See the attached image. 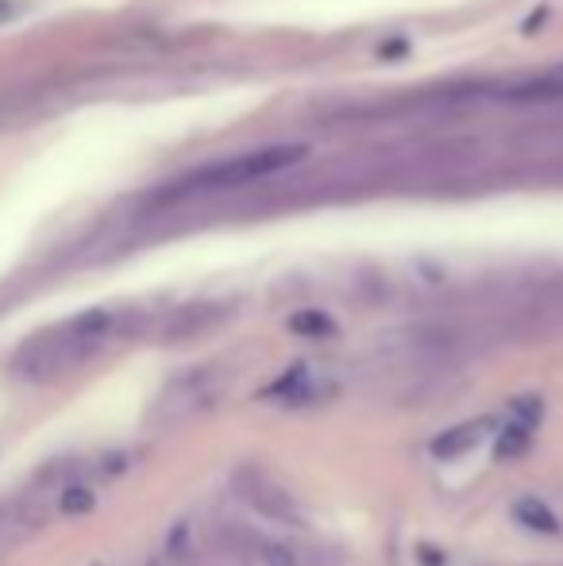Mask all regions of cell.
Segmentation results:
<instances>
[{
  "instance_id": "cell-1",
  "label": "cell",
  "mask_w": 563,
  "mask_h": 566,
  "mask_svg": "<svg viewBox=\"0 0 563 566\" xmlns=\"http://www.w3.org/2000/svg\"><path fill=\"white\" fill-rule=\"evenodd\" d=\"M309 155L305 143H271V147L240 150V155L212 158V163L197 166L186 181H178V193H205V189H240L251 181L274 178V174L298 166Z\"/></svg>"
},
{
  "instance_id": "cell-2",
  "label": "cell",
  "mask_w": 563,
  "mask_h": 566,
  "mask_svg": "<svg viewBox=\"0 0 563 566\" xmlns=\"http://www.w3.org/2000/svg\"><path fill=\"white\" fill-rule=\"evenodd\" d=\"M505 105H549V101H563V62L556 66L533 70V74H518L498 90Z\"/></svg>"
},
{
  "instance_id": "cell-3",
  "label": "cell",
  "mask_w": 563,
  "mask_h": 566,
  "mask_svg": "<svg viewBox=\"0 0 563 566\" xmlns=\"http://www.w3.org/2000/svg\"><path fill=\"white\" fill-rule=\"evenodd\" d=\"M518 521H521V524H529V528L556 532V516L549 513V505H541V501H533V497L518 501Z\"/></svg>"
},
{
  "instance_id": "cell-4",
  "label": "cell",
  "mask_w": 563,
  "mask_h": 566,
  "mask_svg": "<svg viewBox=\"0 0 563 566\" xmlns=\"http://www.w3.org/2000/svg\"><path fill=\"white\" fill-rule=\"evenodd\" d=\"M479 432H482V424H463V428H456V432L440 436V440H436V454H459L471 440H479Z\"/></svg>"
},
{
  "instance_id": "cell-5",
  "label": "cell",
  "mask_w": 563,
  "mask_h": 566,
  "mask_svg": "<svg viewBox=\"0 0 563 566\" xmlns=\"http://www.w3.org/2000/svg\"><path fill=\"white\" fill-rule=\"evenodd\" d=\"M293 332H301V336H332V321L324 313H298L290 321Z\"/></svg>"
}]
</instances>
